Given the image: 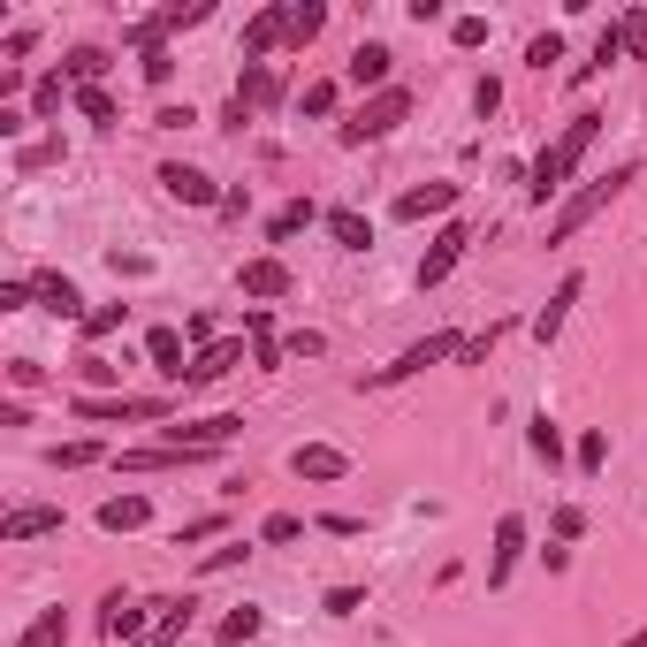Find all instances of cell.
<instances>
[{
  "label": "cell",
  "mask_w": 647,
  "mask_h": 647,
  "mask_svg": "<svg viewBox=\"0 0 647 647\" xmlns=\"http://www.w3.org/2000/svg\"><path fill=\"white\" fill-rule=\"evenodd\" d=\"M31 298H38V290H31V282H0V313H23V305H31Z\"/></svg>",
  "instance_id": "obj_43"
},
{
  "label": "cell",
  "mask_w": 647,
  "mask_h": 647,
  "mask_svg": "<svg viewBox=\"0 0 647 647\" xmlns=\"http://www.w3.org/2000/svg\"><path fill=\"white\" fill-rule=\"evenodd\" d=\"M244 298H290V267L282 259H244Z\"/></svg>",
  "instance_id": "obj_17"
},
{
  "label": "cell",
  "mask_w": 647,
  "mask_h": 647,
  "mask_svg": "<svg viewBox=\"0 0 647 647\" xmlns=\"http://www.w3.org/2000/svg\"><path fill=\"white\" fill-rule=\"evenodd\" d=\"M450 38H458L465 54H473V46H487V15H458V23H450Z\"/></svg>",
  "instance_id": "obj_34"
},
{
  "label": "cell",
  "mask_w": 647,
  "mask_h": 647,
  "mask_svg": "<svg viewBox=\"0 0 647 647\" xmlns=\"http://www.w3.org/2000/svg\"><path fill=\"white\" fill-rule=\"evenodd\" d=\"M61 640H69V617H61V610H38V617H31V633H23L15 647H61Z\"/></svg>",
  "instance_id": "obj_25"
},
{
  "label": "cell",
  "mask_w": 647,
  "mask_h": 647,
  "mask_svg": "<svg viewBox=\"0 0 647 647\" xmlns=\"http://www.w3.org/2000/svg\"><path fill=\"white\" fill-rule=\"evenodd\" d=\"M458 206V183H419L396 198V221H427V213H450Z\"/></svg>",
  "instance_id": "obj_13"
},
{
  "label": "cell",
  "mask_w": 647,
  "mask_h": 647,
  "mask_svg": "<svg viewBox=\"0 0 647 647\" xmlns=\"http://www.w3.org/2000/svg\"><path fill=\"white\" fill-rule=\"evenodd\" d=\"M358 610H366L358 587H335V594H327V617H358Z\"/></svg>",
  "instance_id": "obj_41"
},
{
  "label": "cell",
  "mask_w": 647,
  "mask_h": 647,
  "mask_svg": "<svg viewBox=\"0 0 647 647\" xmlns=\"http://www.w3.org/2000/svg\"><path fill=\"white\" fill-rule=\"evenodd\" d=\"M321 23H327V8H313V0H305V8H290V46H313V38H321Z\"/></svg>",
  "instance_id": "obj_28"
},
{
  "label": "cell",
  "mask_w": 647,
  "mask_h": 647,
  "mask_svg": "<svg viewBox=\"0 0 647 647\" xmlns=\"http://www.w3.org/2000/svg\"><path fill=\"white\" fill-rule=\"evenodd\" d=\"M290 473H298V481H343V473H350V458H343V450H327V442H298V450H290Z\"/></svg>",
  "instance_id": "obj_10"
},
{
  "label": "cell",
  "mask_w": 647,
  "mask_h": 647,
  "mask_svg": "<svg viewBox=\"0 0 647 647\" xmlns=\"http://www.w3.org/2000/svg\"><path fill=\"white\" fill-rule=\"evenodd\" d=\"M305 221H313V198H290V206H282L275 221H267V236H275V244H290V236H298Z\"/></svg>",
  "instance_id": "obj_26"
},
{
  "label": "cell",
  "mask_w": 647,
  "mask_h": 647,
  "mask_svg": "<svg viewBox=\"0 0 647 647\" xmlns=\"http://www.w3.org/2000/svg\"><path fill=\"white\" fill-rule=\"evenodd\" d=\"M465 252H473V229H465V221H442V229H435V244H427V259H419V290H435V282H442Z\"/></svg>",
  "instance_id": "obj_5"
},
{
  "label": "cell",
  "mask_w": 647,
  "mask_h": 647,
  "mask_svg": "<svg viewBox=\"0 0 647 647\" xmlns=\"http://www.w3.org/2000/svg\"><path fill=\"white\" fill-rule=\"evenodd\" d=\"M175 77V54L167 46H146V84H167Z\"/></svg>",
  "instance_id": "obj_38"
},
{
  "label": "cell",
  "mask_w": 647,
  "mask_h": 647,
  "mask_svg": "<svg viewBox=\"0 0 647 647\" xmlns=\"http://www.w3.org/2000/svg\"><path fill=\"white\" fill-rule=\"evenodd\" d=\"M298 533H305V518H290V510H275V518L259 525V541H267V548H282V541H298Z\"/></svg>",
  "instance_id": "obj_33"
},
{
  "label": "cell",
  "mask_w": 647,
  "mask_h": 647,
  "mask_svg": "<svg viewBox=\"0 0 647 647\" xmlns=\"http://www.w3.org/2000/svg\"><path fill=\"white\" fill-rule=\"evenodd\" d=\"M77 107H84V123H100V130L115 123V100H107L100 84H84V92H77Z\"/></svg>",
  "instance_id": "obj_32"
},
{
  "label": "cell",
  "mask_w": 647,
  "mask_h": 647,
  "mask_svg": "<svg viewBox=\"0 0 647 647\" xmlns=\"http://www.w3.org/2000/svg\"><path fill=\"white\" fill-rule=\"evenodd\" d=\"M77 373H84L92 389H115V381H123V366H107V358H77Z\"/></svg>",
  "instance_id": "obj_36"
},
{
  "label": "cell",
  "mask_w": 647,
  "mask_h": 647,
  "mask_svg": "<svg viewBox=\"0 0 647 647\" xmlns=\"http://www.w3.org/2000/svg\"><path fill=\"white\" fill-rule=\"evenodd\" d=\"M100 69H107V54H100V46H69V77H77V84H92Z\"/></svg>",
  "instance_id": "obj_31"
},
{
  "label": "cell",
  "mask_w": 647,
  "mask_h": 647,
  "mask_svg": "<svg viewBox=\"0 0 647 647\" xmlns=\"http://www.w3.org/2000/svg\"><path fill=\"white\" fill-rule=\"evenodd\" d=\"M31 290H38V305H46V313H61V321H77V305H84V298H77V282H69V275H38V282H31Z\"/></svg>",
  "instance_id": "obj_21"
},
{
  "label": "cell",
  "mask_w": 647,
  "mask_h": 647,
  "mask_svg": "<svg viewBox=\"0 0 647 647\" xmlns=\"http://www.w3.org/2000/svg\"><path fill=\"white\" fill-rule=\"evenodd\" d=\"M146 358H153V373H161V381H183V373H190V358H183V335H175V327H153V335H146Z\"/></svg>",
  "instance_id": "obj_18"
},
{
  "label": "cell",
  "mask_w": 647,
  "mask_h": 647,
  "mask_svg": "<svg viewBox=\"0 0 647 647\" xmlns=\"http://www.w3.org/2000/svg\"><path fill=\"white\" fill-rule=\"evenodd\" d=\"M275 38H290V8H259V15L244 23V54H252V61H259Z\"/></svg>",
  "instance_id": "obj_19"
},
{
  "label": "cell",
  "mask_w": 647,
  "mask_h": 647,
  "mask_svg": "<svg viewBox=\"0 0 647 647\" xmlns=\"http://www.w3.org/2000/svg\"><path fill=\"white\" fill-rule=\"evenodd\" d=\"M633 175H640V167L625 161V167H610V175H594V183H587L579 198H564V206H556V221H548V244L579 236V229H587V221H594V213H602V206H610V198H617V190L633 183Z\"/></svg>",
  "instance_id": "obj_2"
},
{
  "label": "cell",
  "mask_w": 647,
  "mask_h": 647,
  "mask_svg": "<svg viewBox=\"0 0 647 647\" xmlns=\"http://www.w3.org/2000/svg\"><path fill=\"white\" fill-rule=\"evenodd\" d=\"M473 107H481V123L502 107V84H495V77H481V84H473Z\"/></svg>",
  "instance_id": "obj_42"
},
{
  "label": "cell",
  "mask_w": 647,
  "mask_h": 647,
  "mask_svg": "<svg viewBox=\"0 0 647 647\" xmlns=\"http://www.w3.org/2000/svg\"><path fill=\"white\" fill-rule=\"evenodd\" d=\"M115 327H123V305H100V313H84V335H92V343H100V335H115Z\"/></svg>",
  "instance_id": "obj_39"
},
{
  "label": "cell",
  "mask_w": 647,
  "mask_h": 647,
  "mask_svg": "<svg viewBox=\"0 0 647 647\" xmlns=\"http://www.w3.org/2000/svg\"><path fill=\"white\" fill-rule=\"evenodd\" d=\"M625 647H647V633H633V640H625Z\"/></svg>",
  "instance_id": "obj_48"
},
{
  "label": "cell",
  "mask_w": 647,
  "mask_h": 647,
  "mask_svg": "<svg viewBox=\"0 0 647 647\" xmlns=\"http://www.w3.org/2000/svg\"><path fill=\"white\" fill-rule=\"evenodd\" d=\"M556 533H564V541H579V533H587V510H571V502H564V510H556Z\"/></svg>",
  "instance_id": "obj_46"
},
{
  "label": "cell",
  "mask_w": 647,
  "mask_h": 647,
  "mask_svg": "<svg viewBox=\"0 0 647 647\" xmlns=\"http://www.w3.org/2000/svg\"><path fill=\"white\" fill-rule=\"evenodd\" d=\"M404 115H412V92H404V84H389V92H373V100L343 123V146H373V138H389Z\"/></svg>",
  "instance_id": "obj_3"
},
{
  "label": "cell",
  "mask_w": 647,
  "mask_h": 647,
  "mask_svg": "<svg viewBox=\"0 0 647 647\" xmlns=\"http://www.w3.org/2000/svg\"><path fill=\"white\" fill-rule=\"evenodd\" d=\"M389 61H396V54H389L381 38H366V46L350 54V69H343V77H350L358 92H366V84H381V92H389Z\"/></svg>",
  "instance_id": "obj_14"
},
{
  "label": "cell",
  "mask_w": 647,
  "mask_h": 647,
  "mask_svg": "<svg viewBox=\"0 0 647 647\" xmlns=\"http://www.w3.org/2000/svg\"><path fill=\"white\" fill-rule=\"evenodd\" d=\"M275 100H282V77L252 61V69L236 77V123H244V107H275Z\"/></svg>",
  "instance_id": "obj_15"
},
{
  "label": "cell",
  "mask_w": 647,
  "mask_h": 647,
  "mask_svg": "<svg viewBox=\"0 0 647 647\" xmlns=\"http://www.w3.org/2000/svg\"><path fill=\"white\" fill-rule=\"evenodd\" d=\"M229 366H244V343H206V350H190V373H183V389H206V381H221Z\"/></svg>",
  "instance_id": "obj_11"
},
{
  "label": "cell",
  "mask_w": 647,
  "mask_h": 647,
  "mask_svg": "<svg viewBox=\"0 0 647 647\" xmlns=\"http://www.w3.org/2000/svg\"><path fill=\"white\" fill-rule=\"evenodd\" d=\"M213 533H229V518H221V510H213V518H190V525L175 533V548H183V541H213Z\"/></svg>",
  "instance_id": "obj_37"
},
{
  "label": "cell",
  "mask_w": 647,
  "mask_h": 647,
  "mask_svg": "<svg viewBox=\"0 0 647 647\" xmlns=\"http://www.w3.org/2000/svg\"><path fill=\"white\" fill-rule=\"evenodd\" d=\"M38 533H61V510H54V502H23V510L0 518V541H8V548H15V541H38Z\"/></svg>",
  "instance_id": "obj_8"
},
{
  "label": "cell",
  "mask_w": 647,
  "mask_h": 647,
  "mask_svg": "<svg viewBox=\"0 0 647 647\" xmlns=\"http://www.w3.org/2000/svg\"><path fill=\"white\" fill-rule=\"evenodd\" d=\"M282 350H290V358H321L327 343H321V335H313V327H305V335H290V343H282Z\"/></svg>",
  "instance_id": "obj_47"
},
{
  "label": "cell",
  "mask_w": 647,
  "mask_h": 647,
  "mask_svg": "<svg viewBox=\"0 0 647 647\" xmlns=\"http://www.w3.org/2000/svg\"><path fill=\"white\" fill-rule=\"evenodd\" d=\"M579 290H587V275H564V282H556V298L533 313V343H556V335H564V313L579 305Z\"/></svg>",
  "instance_id": "obj_9"
},
{
  "label": "cell",
  "mask_w": 647,
  "mask_h": 647,
  "mask_svg": "<svg viewBox=\"0 0 647 647\" xmlns=\"http://www.w3.org/2000/svg\"><path fill=\"white\" fill-rule=\"evenodd\" d=\"M442 358H465V335H427V343H412L396 366H381V373H373V389H389V381H412V373H427V366H442Z\"/></svg>",
  "instance_id": "obj_4"
},
{
  "label": "cell",
  "mask_w": 647,
  "mask_h": 647,
  "mask_svg": "<svg viewBox=\"0 0 647 647\" xmlns=\"http://www.w3.org/2000/svg\"><path fill=\"white\" fill-rule=\"evenodd\" d=\"M327 236H335V252H373V221L358 206H335L327 213Z\"/></svg>",
  "instance_id": "obj_16"
},
{
  "label": "cell",
  "mask_w": 647,
  "mask_h": 647,
  "mask_svg": "<svg viewBox=\"0 0 647 647\" xmlns=\"http://www.w3.org/2000/svg\"><path fill=\"white\" fill-rule=\"evenodd\" d=\"M525 61H533V69H548V61H564V38H556V31H541V38L525 46Z\"/></svg>",
  "instance_id": "obj_35"
},
{
  "label": "cell",
  "mask_w": 647,
  "mask_h": 647,
  "mask_svg": "<svg viewBox=\"0 0 647 647\" xmlns=\"http://www.w3.org/2000/svg\"><path fill=\"white\" fill-rule=\"evenodd\" d=\"M77 419H167V396H77Z\"/></svg>",
  "instance_id": "obj_6"
},
{
  "label": "cell",
  "mask_w": 647,
  "mask_h": 647,
  "mask_svg": "<svg viewBox=\"0 0 647 647\" xmlns=\"http://www.w3.org/2000/svg\"><path fill=\"white\" fill-rule=\"evenodd\" d=\"M602 458H610V442L602 435H579V473H602Z\"/></svg>",
  "instance_id": "obj_40"
},
{
  "label": "cell",
  "mask_w": 647,
  "mask_h": 647,
  "mask_svg": "<svg viewBox=\"0 0 647 647\" xmlns=\"http://www.w3.org/2000/svg\"><path fill=\"white\" fill-rule=\"evenodd\" d=\"M525 442H533V458H541V465H548V473H556V465H564V435H556V419H548V412H541V419H533V427H525Z\"/></svg>",
  "instance_id": "obj_24"
},
{
  "label": "cell",
  "mask_w": 647,
  "mask_h": 647,
  "mask_svg": "<svg viewBox=\"0 0 647 647\" xmlns=\"http://www.w3.org/2000/svg\"><path fill=\"white\" fill-rule=\"evenodd\" d=\"M107 450L100 442H61V450H46V465H61V473H77V465H100Z\"/></svg>",
  "instance_id": "obj_27"
},
{
  "label": "cell",
  "mask_w": 647,
  "mask_h": 647,
  "mask_svg": "<svg viewBox=\"0 0 647 647\" xmlns=\"http://www.w3.org/2000/svg\"><path fill=\"white\" fill-rule=\"evenodd\" d=\"M100 625H107V640H146V602H123V594H115Z\"/></svg>",
  "instance_id": "obj_22"
},
{
  "label": "cell",
  "mask_w": 647,
  "mask_h": 647,
  "mask_svg": "<svg viewBox=\"0 0 647 647\" xmlns=\"http://www.w3.org/2000/svg\"><path fill=\"white\" fill-rule=\"evenodd\" d=\"M518 556H525V518H518V510H510V518H502V525H495V556H487V587H502V579H510V564H518Z\"/></svg>",
  "instance_id": "obj_12"
},
{
  "label": "cell",
  "mask_w": 647,
  "mask_h": 647,
  "mask_svg": "<svg viewBox=\"0 0 647 647\" xmlns=\"http://www.w3.org/2000/svg\"><path fill=\"white\" fill-rule=\"evenodd\" d=\"M146 518H153L146 495H107V502H100V525H107V533H138Z\"/></svg>",
  "instance_id": "obj_20"
},
{
  "label": "cell",
  "mask_w": 647,
  "mask_h": 647,
  "mask_svg": "<svg viewBox=\"0 0 647 647\" xmlns=\"http://www.w3.org/2000/svg\"><path fill=\"white\" fill-rule=\"evenodd\" d=\"M244 327H252V358H259V366L275 373V366H282V343H275V321H267V313L252 305V313H244Z\"/></svg>",
  "instance_id": "obj_23"
},
{
  "label": "cell",
  "mask_w": 647,
  "mask_h": 647,
  "mask_svg": "<svg viewBox=\"0 0 647 647\" xmlns=\"http://www.w3.org/2000/svg\"><path fill=\"white\" fill-rule=\"evenodd\" d=\"M252 633H259V610H252V602L221 617V640H229V647H244V640H252Z\"/></svg>",
  "instance_id": "obj_30"
},
{
  "label": "cell",
  "mask_w": 647,
  "mask_h": 647,
  "mask_svg": "<svg viewBox=\"0 0 647 647\" xmlns=\"http://www.w3.org/2000/svg\"><path fill=\"white\" fill-rule=\"evenodd\" d=\"M305 115H335V84H305Z\"/></svg>",
  "instance_id": "obj_45"
},
{
  "label": "cell",
  "mask_w": 647,
  "mask_h": 647,
  "mask_svg": "<svg viewBox=\"0 0 647 647\" xmlns=\"http://www.w3.org/2000/svg\"><path fill=\"white\" fill-rule=\"evenodd\" d=\"M161 190H167V198H183V206H221L213 175H206V167H183V161L161 167Z\"/></svg>",
  "instance_id": "obj_7"
},
{
  "label": "cell",
  "mask_w": 647,
  "mask_h": 647,
  "mask_svg": "<svg viewBox=\"0 0 647 647\" xmlns=\"http://www.w3.org/2000/svg\"><path fill=\"white\" fill-rule=\"evenodd\" d=\"M594 138H602V115H571V123L556 130V146H541V161H533V175H525V198L548 206V198L571 183V167L594 153Z\"/></svg>",
  "instance_id": "obj_1"
},
{
  "label": "cell",
  "mask_w": 647,
  "mask_h": 647,
  "mask_svg": "<svg viewBox=\"0 0 647 647\" xmlns=\"http://www.w3.org/2000/svg\"><path fill=\"white\" fill-rule=\"evenodd\" d=\"M617 31H625V54L647 61V8H625V15H617Z\"/></svg>",
  "instance_id": "obj_29"
},
{
  "label": "cell",
  "mask_w": 647,
  "mask_h": 647,
  "mask_svg": "<svg viewBox=\"0 0 647 647\" xmlns=\"http://www.w3.org/2000/svg\"><path fill=\"white\" fill-rule=\"evenodd\" d=\"M244 556H252V541H229V548L206 556V571H229V564H244Z\"/></svg>",
  "instance_id": "obj_44"
}]
</instances>
